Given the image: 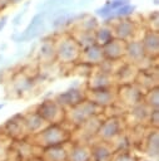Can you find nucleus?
Listing matches in <instances>:
<instances>
[{
    "instance_id": "nucleus-1",
    "label": "nucleus",
    "mask_w": 159,
    "mask_h": 161,
    "mask_svg": "<svg viewBox=\"0 0 159 161\" xmlns=\"http://www.w3.org/2000/svg\"><path fill=\"white\" fill-rule=\"evenodd\" d=\"M71 140V132L61 123H48L41 131L33 135V143L41 148L63 145Z\"/></svg>"
},
{
    "instance_id": "nucleus-2",
    "label": "nucleus",
    "mask_w": 159,
    "mask_h": 161,
    "mask_svg": "<svg viewBox=\"0 0 159 161\" xmlns=\"http://www.w3.org/2000/svg\"><path fill=\"white\" fill-rule=\"evenodd\" d=\"M103 109L104 108L95 104L94 102H91L89 99H84L79 104H76L74 107H70L68 109V112L65 114V119L70 125H73L75 127H79L88 118H90L95 114H100L103 112Z\"/></svg>"
},
{
    "instance_id": "nucleus-3",
    "label": "nucleus",
    "mask_w": 159,
    "mask_h": 161,
    "mask_svg": "<svg viewBox=\"0 0 159 161\" xmlns=\"http://www.w3.org/2000/svg\"><path fill=\"white\" fill-rule=\"evenodd\" d=\"M81 48L73 35H65L55 43V55L60 63L69 64L79 60Z\"/></svg>"
},
{
    "instance_id": "nucleus-4",
    "label": "nucleus",
    "mask_w": 159,
    "mask_h": 161,
    "mask_svg": "<svg viewBox=\"0 0 159 161\" xmlns=\"http://www.w3.org/2000/svg\"><path fill=\"white\" fill-rule=\"evenodd\" d=\"M35 112L39 113L46 123H61L65 121L66 114L65 108L61 107L55 99H44L36 106Z\"/></svg>"
},
{
    "instance_id": "nucleus-5",
    "label": "nucleus",
    "mask_w": 159,
    "mask_h": 161,
    "mask_svg": "<svg viewBox=\"0 0 159 161\" xmlns=\"http://www.w3.org/2000/svg\"><path fill=\"white\" fill-rule=\"evenodd\" d=\"M124 132V119L120 116H109L103 119L98 131L96 137L100 141L111 142L116 136Z\"/></svg>"
},
{
    "instance_id": "nucleus-6",
    "label": "nucleus",
    "mask_w": 159,
    "mask_h": 161,
    "mask_svg": "<svg viewBox=\"0 0 159 161\" xmlns=\"http://www.w3.org/2000/svg\"><path fill=\"white\" fill-rule=\"evenodd\" d=\"M115 92H116V98H119L121 104L126 107H131L143 101L145 91H143L135 82H131V83L119 84Z\"/></svg>"
},
{
    "instance_id": "nucleus-7",
    "label": "nucleus",
    "mask_w": 159,
    "mask_h": 161,
    "mask_svg": "<svg viewBox=\"0 0 159 161\" xmlns=\"http://www.w3.org/2000/svg\"><path fill=\"white\" fill-rule=\"evenodd\" d=\"M86 99L94 102L101 108H106L116 102V92L111 87L106 88H88L85 91Z\"/></svg>"
},
{
    "instance_id": "nucleus-8",
    "label": "nucleus",
    "mask_w": 159,
    "mask_h": 161,
    "mask_svg": "<svg viewBox=\"0 0 159 161\" xmlns=\"http://www.w3.org/2000/svg\"><path fill=\"white\" fill-rule=\"evenodd\" d=\"M84 99H86L85 96V91H83L81 88H79L78 86H71L69 89L59 93L55 98V101L64 108H70L74 107L76 104H79L80 102H83Z\"/></svg>"
},
{
    "instance_id": "nucleus-9",
    "label": "nucleus",
    "mask_w": 159,
    "mask_h": 161,
    "mask_svg": "<svg viewBox=\"0 0 159 161\" xmlns=\"http://www.w3.org/2000/svg\"><path fill=\"white\" fill-rule=\"evenodd\" d=\"M124 58L126 59V62L134 64V65H140L146 58L145 50L143 48V44L140 40H135V39H130L128 42H125V53H124ZM151 59V58H150Z\"/></svg>"
},
{
    "instance_id": "nucleus-10",
    "label": "nucleus",
    "mask_w": 159,
    "mask_h": 161,
    "mask_svg": "<svg viewBox=\"0 0 159 161\" xmlns=\"http://www.w3.org/2000/svg\"><path fill=\"white\" fill-rule=\"evenodd\" d=\"M111 28L114 33V38L121 39L124 42H128L130 39H134V34L136 31V25L133 20L128 18H119V20H114Z\"/></svg>"
},
{
    "instance_id": "nucleus-11",
    "label": "nucleus",
    "mask_w": 159,
    "mask_h": 161,
    "mask_svg": "<svg viewBox=\"0 0 159 161\" xmlns=\"http://www.w3.org/2000/svg\"><path fill=\"white\" fill-rule=\"evenodd\" d=\"M103 54H104V59H109V60H114L118 62L121 58H124V53H125V42L118 38H113L110 42H108L106 44H104L103 47Z\"/></svg>"
},
{
    "instance_id": "nucleus-12",
    "label": "nucleus",
    "mask_w": 159,
    "mask_h": 161,
    "mask_svg": "<svg viewBox=\"0 0 159 161\" xmlns=\"http://www.w3.org/2000/svg\"><path fill=\"white\" fill-rule=\"evenodd\" d=\"M136 73H138L136 65H134L129 62H124L118 68H115V70L113 73V78H114V82H118L119 84L131 83L135 80Z\"/></svg>"
},
{
    "instance_id": "nucleus-13",
    "label": "nucleus",
    "mask_w": 159,
    "mask_h": 161,
    "mask_svg": "<svg viewBox=\"0 0 159 161\" xmlns=\"http://www.w3.org/2000/svg\"><path fill=\"white\" fill-rule=\"evenodd\" d=\"M23 119H24V114H21V113H16L13 117H10L0 127L1 131H3V133L6 135V136H9V137H13V138L21 137V135L25 133Z\"/></svg>"
},
{
    "instance_id": "nucleus-14",
    "label": "nucleus",
    "mask_w": 159,
    "mask_h": 161,
    "mask_svg": "<svg viewBox=\"0 0 159 161\" xmlns=\"http://www.w3.org/2000/svg\"><path fill=\"white\" fill-rule=\"evenodd\" d=\"M114 155V150L110 142L96 141L90 145V157L91 161H110Z\"/></svg>"
},
{
    "instance_id": "nucleus-15",
    "label": "nucleus",
    "mask_w": 159,
    "mask_h": 161,
    "mask_svg": "<svg viewBox=\"0 0 159 161\" xmlns=\"http://www.w3.org/2000/svg\"><path fill=\"white\" fill-rule=\"evenodd\" d=\"M68 161H91L90 146L76 141L68 143Z\"/></svg>"
},
{
    "instance_id": "nucleus-16",
    "label": "nucleus",
    "mask_w": 159,
    "mask_h": 161,
    "mask_svg": "<svg viewBox=\"0 0 159 161\" xmlns=\"http://www.w3.org/2000/svg\"><path fill=\"white\" fill-rule=\"evenodd\" d=\"M79 60L89 63V64H91L94 67L100 64L104 60L103 48L96 43H93V44H90V45H88L85 48H81Z\"/></svg>"
},
{
    "instance_id": "nucleus-17",
    "label": "nucleus",
    "mask_w": 159,
    "mask_h": 161,
    "mask_svg": "<svg viewBox=\"0 0 159 161\" xmlns=\"http://www.w3.org/2000/svg\"><path fill=\"white\" fill-rule=\"evenodd\" d=\"M114 83V78L113 74L104 72L103 69H100L98 65L94 67L91 74L89 75V88H106V87H111Z\"/></svg>"
},
{
    "instance_id": "nucleus-18",
    "label": "nucleus",
    "mask_w": 159,
    "mask_h": 161,
    "mask_svg": "<svg viewBox=\"0 0 159 161\" xmlns=\"http://www.w3.org/2000/svg\"><path fill=\"white\" fill-rule=\"evenodd\" d=\"M140 42L143 44L146 57L153 59L158 55V53H159V34H158V31L148 29L144 33Z\"/></svg>"
},
{
    "instance_id": "nucleus-19",
    "label": "nucleus",
    "mask_w": 159,
    "mask_h": 161,
    "mask_svg": "<svg viewBox=\"0 0 159 161\" xmlns=\"http://www.w3.org/2000/svg\"><path fill=\"white\" fill-rule=\"evenodd\" d=\"M143 91H146L154 86H158V74H156V69L153 72L151 70V65L148 68H143L141 70L138 69L135 80H134Z\"/></svg>"
},
{
    "instance_id": "nucleus-20",
    "label": "nucleus",
    "mask_w": 159,
    "mask_h": 161,
    "mask_svg": "<svg viewBox=\"0 0 159 161\" xmlns=\"http://www.w3.org/2000/svg\"><path fill=\"white\" fill-rule=\"evenodd\" d=\"M24 130H25V133L28 135H35L38 133L39 131H41L48 123L41 118V116L39 113H36L35 111L34 112H28L24 114Z\"/></svg>"
},
{
    "instance_id": "nucleus-21",
    "label": "nucleus",
    "mask_w": 159,
    "mask_h": 161,
    "mask_svg": "<svg viewBox=\"0 0 159 161\" xmlns=\"http://www.w3.org/2000/svg\"><path fill=\"white\" fill-rule=\"evenodd\" d=\"M33 87H34V79L25 73H18L13 78V89L18 97H21L25 93L30 92Z\"/></svg>"
},
{
    "instance_id": "nucleus-22",
    "label": "nucleus",
    "mask_w": 159,
    "mask_h": 161,
    "mask_svg": "<svg viewBox=\"0 0 159 161\" xmlns=\"http://www.w3.org/2000/svg\"><path fill=\"white\" fill-rule=\"evenodd\" d=\"M101 121H103L101 116L100 114H95V116L88 118L84 123H81L79 126L80 135H81V142H83V140H90V138L96 136V131H98Z\"/></svg>"
},
{
    "instance_id": "nucleus-23",
    "label": "nucleus",
    "mask_w": 159,
    "mask_h": 161,
    "mask_svg": "<svg viewBox=\"0 0 159 161\" xmlns=\"http://www.w3.org/2000/svg\"><path fill=\"white\" fill-rule=\"evenodd\" d=\"M70 142V141H69ZM45 147L41 153L45 161H68V143Z\"/></svg>"
},
{
    "instance_id": "nucleus-24",
    "label": "nucleus",
    "mask_w": 159,
    "mask_h": 161,
    "mask_svg": "<svg viewBox=\"0 0 159 161\" xmlns=\"http://www.w3.org/2000/svg\"><path fill=\"white\" fill-rule=\"evenodd\" d=\"M144 152L150 158H158L159 157V133L158 128H151L150 132L146 135L144 140Z\"/></svg>"
},
{
    "instance_id": "nucleus-25",
    "label": "nucleus",
    "mask_w": 159,
    "mask_h": 161,
    "mask_svg": "<svg viewBox=\"0 0 159 161\" xmlns=\"http://www.w3.org/2000/svg\"><path fill=\"white\" fill-rule=\"evenodd\" d=\"M150 107L144 102H139L131 107H129V112H128V116L131 118V121L135 123V125H141L143 122L148 121V117H149V113H150Z\"/></svg>"
},
{
    "instance_id": "nucleus-26",
    "label": "nucleus",
    "mask_w": 159,
    "mask_h": 161,
    "mask_svg": "<svg viewBox=\"0 0 159 161\" xmlns=\"http://www.w3.org/2000/svg\"><path fill=\"white\" fill-rule=\"evenodd\" d=\"M114 38V33H113V28L111 25H108V23H105L104 25H99L95 30H94V39L95 43L99 44L100 47H103L104 44H106L108 42H110Z\"/></svg>"
},
{
    "instance_id": "nucleus-27",
    "label": "nucleus",
    "mask_w": 159,
    "mask_h": 161,
    "mask_svg": "<svg viewBox=\"0 0 159 161\" xmlns=\"http://www.w3.org/2000/svg\"><path fill=\"white\" fill-rule=\"evenodd\" d=\"M38 52H39L40 60L44 62V63H50L51 60H54L56 58V55H55V43L50 39L44 40L40 44V48H39Z\"/></svg>"
},
{
    "instance_id": "nucleus-28",
    "label": "nucleus",
    "mask_w": 159,
    "mask_h": 161,
    "mask_svg": "<svg viewBox=\"0 0 159 161\" xmlns=\"http://www.w3.org/2000/svg\"><path fill=\"white\" fill-rule=\"evenodd\" d=\"M143 101L151 109H158L159 108V88H158V86H154V87L146 89L144 93Z\"/></svg>"
},
{
    "instance_id": "nucleus-29",
    "label": "nucleus",
    "mask_w": 159,
    "mask_h": 161,
    "mask_svg": "<svg viewBox=\"0 0 159 161\" xmlns=\"http://www.w3.org/2000/svg\"><path fill=\"white\" fill-rule=\"evenodd\" d=\"M114 152H118V151H126L131 147V140L124 135V133H120L119 136H116L111 142H110Z\"/></svg>"
},
{
    "instance_id": "nucleus-30",
    "label": "nucleus",
    "mask_w": 159,
    "mask_h": 161,
    "mask_svg": "<svg viewBox=\"0 0 159 161\" xmlns=\"http://www.w3.org/2000/svg\"><path fill=\"white\" fill-rule=\"evenodd\" d=\"M75 38V40L78 42V44L80 45V48H85L93 43H95L94 39V31H85V30H76V33H74L73 35Z\"/></svg>"
},
{
    "instance_id": "nucleus-31",
    "label": "nucleus",
    "mask_w": 159,
    "mask_h": 161,
    "mask_svg": "<svg viewBox=\"0 0 159 161\" xmlns=\"http://www.w3.org/2000/svg\"><path fill=\"white\" fill-rule=\"evenodd\" d=\"M79 21V29L78 30H85V31H94L98 26H99V23L96 20L95 16H91V15H88L85 14L81 19L78 20Z\"/></svg>"
},
{
    "instance_id": "nucleus-32",
    "label": "nucleus",
    "mask_w": 159,
    "mask_h": 161,
    "mask_svg": "<svg viewBox=\"0 0 159 161\" xmlns=\"http://www.w3.org/2000/svg\"><path fill=\"white\" fill-rule=\"evenodd\" d=\"M134 11H135V5H133L130 3H126V4L121 5L120 8H118L116 10H114V15H115L116 19H119V18H128Z\"/></svg>"
},
{
    "instance_id": "nucleus-33",
    "label": "nucleus",
    "mask_w": 159,
    "mask_h": 161,
    "mask_svg": "<svg viewBox=\"0 0 159 161\" xmlns=\"http://www.w3.org/2000/svg\"><path fill=\"white\" fill-rule=\"evenodd\" d=\"M139 158L133 153L130 152L129 150L126 151H118V152H114L113 157L110 161H138Z\"/></svg>"
},
{
    "instance_id": "nucleus-34",
    "label": "nucleus",
    "mask_w": 159,
    "mask_h": 161,
    "mask_svg": "<svg viewBox=\"0 0 159 161\" xmlns=\"http://www.w3.org/2000/svg\"><path fill=\"white\" fill-rule=\"evenodd\" d=\"M148 122H149V126L151 128H158V126H159V109H150Z\"/></svg>"
},
{
    "instance_id": "nucleus-35",
    "label": "nucleus",
    "mask_w": 159,
    "mask_h": 161,
    "mask_svg": "<svg viewBox=\"0 0 159 161\" xmlns=\"http://www.w3.org/2000/svg\"><path fill=\"white\" fill-rule=\"evenodd\" d=\"M28 6H29V3H26V4H25V6H24V9H23L21 11H19V13L13 18L11 24H13L14 26H18V25H20V24H21V20H23L24 15H25V14H26V11H28Z\"/></svg>"
},
{
    "instance_id": "nucleus-36",
    "label": "nucleus",
    "mask_w": 159,
    "mask_h": 161,
    "mask_svg": "<svg viewBox=\"0 0 159 161\" xmlns=\"http://www.w3.org/2000/svg\"><path fill=\"white\" fill-rule=\"evenodd\" d=\"M74 1L75 0H59L58 1V4L55 5V6H63V8H69L70 5H73L74 4ZM54 6V8H55Z\"/></svg>"
},
{
    "instance_id": "nucleus-37",
    "label": "nucleus",
    "mask_w": 159,
    "mask_h": 161,
    "mask_svg": "<svg viewBox=\"0 0 159 161\" xmlns=\"http://www.w3.org/2000/svg\"><path fill=\"white\" fill-rule=\"evenodd\" d=\"M90 3H93V0H78V6H79V8H85V6H88Z\"/></svg>"
},
{
    "instance_id": "nucleus-38",
    "label": "nucleus",
    "mask_w": 159,
    "mask_h": 161,
    "mask_svg": "<svg viewBox=\"0 0 159 161\" xmlns=\"http://www.w3.org/2000/svg\"><path fill=\"white\" fill-rule=\"evenodd\" d=\"M6 23H8V16H6V15H3V16L0 18V31L5 28Z\"/></svg>"
},
{
    "instance_id": "nucleus-39",
    "label": "nucleus",
    "mask_w": 159,
    "mask_h": 161,
    "mask_svg": "<svg viewBox=\"0 0 159 161\" xmlns=\"http://www.w3.org/2000/svg\"><path fill=\"white\" fill-rule=\"evenodd\" d=\"M26 161H45V160H44L43 156H41V157H40V156H31V157H29Z\"/></svg>"
},
{
    "instance_id": "nucleus-40",
    "label": "nucleus",
    "mask_w": 159,
    "mask_h": 161,
    "mask_svg": "<svg viewBox=\"0 0 159 161\" xmlns=\"http://www.w3.org/2000/svg\"><path fill=\"white\" fill-rule=\"evenodd\" d=\"M23 0H9V4H19L21 3Z\"/></svg>"
},
{
    "instance_id": "nucleus-41",
    "label": "nucleus",
    "mask_w": 159,
    "mask_h": 161,
    "mask_svg": "<svg viewBox=\"0 0 159 161\" xmlns=\"http://www.w3.org/2000/svg\"><path fill=\"white\" fill-rule=\"evenodd\" d=\"M6 48V44H3V47H0V50H4Z\"/></svg>"
},
{
    "instance_id": "nucleus-42",
    "label": "nucleus",
    "mask_w": 159,
    "mask_h": 161,
    "mask_svg": "<svg viewBox=\"0 0 159 161\" xmlns=\"http://www.w3.org/2000/svg\"><path fill=\"white\" fill-rule=\"evenodd\" d=\"M153 4H154V5H158V4H159V0H153Z\"/></svg>"
},
{
    "instance_id": "nucleus-43",
    "label": "nucleus",
    "mask_w": 159,
    "mask_h": 161,
    "mask_svg": "<svg viewBox=\"0 0 159 161\" xmlns=\"http://www.w3.org/2000/svg\"><path fill=\"white\" fill-rule=\"evenodd\" d=\"M1 153H3V146L0 145V156H1Z\"/></svg>"
},
{
    "instance_id": "nucleus-44",
    "label": "nucleus",
    "mask_w": 159,
    "mask_h": 161,
    "mask_svg": "<svg viewBox=\"0 0 159 161\" xmlns=\"http://www.w3.org/2000/svg\"><path fill=\"white\" fill-rule=\"evenodd\" d=\"M4 106H5V104H4V103H1V104H0V109H1V108H3Z\"/></svg>"
},
{
    "instance_id": "nucleus-45",
    "label": "nucleus",
    "mask_w": 159,
    "mask_h": 161,
    "mask_svg": "<svg viewBox=\"0 0 159 161\" xmlns=\"http://www.w3.org/2000/svg\"><path fill=\"white\" fill-rule=\"evenodd\" d=\"M138 161H149V160H138Z\"/></svg>"
},
{
    "instance_id": "nucleus-46",
    "label": "nucleus",
    "mask_w": 159,
    "mask_h": 161,
    "mask_svg": "<svg viewBox=\"0 0 159 161\" xmlns=\"http://www.w3.org/2000/svg\"><path fill=\"white\" fill-rule=\"evenodd\" d=\"M1 59H3V57H1V55H0V60H1Z\"/></svg>"
}]
</instances>
